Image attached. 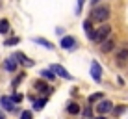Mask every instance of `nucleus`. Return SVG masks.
I'll return each instance as SVG.
<instances>
[{
  "instance_id": "nucleus-13",
  "label": "nucleus",
  "mask_w": 128,
  "mask_h": 119,
  "mask_svg": "<svg viewBox=\"0 0 128 119\" xmlns=\"http://www.w3.org/2000/svg\"><path fill=\"white\" fill-rule=\"evenodd\" d=\"M84 32H86L87 36L93 39V36H95V30H93V24H91V21H86V23H84Z\"/></svg>"
},
{
  "instance_id": "nucleus-5",
  "label": "nucleus",
  "mask_w": 128,
  "mask_h": 119,
  "mask_svg": "<svg viewBox=\"0 0 128 119\" xmlns=\"http://www.w3.org/2000/svg\"><path fill=\"white\" fill-rule=\"evenodd\" d=\"M91 74H93V80H95V82H100V80H102V69H100V65L96 63V61L91 63Z\"/></svg>"
},
{
  "instance_id": "nucleus-24",
  "label": "nucleus",
  "mask_w": 128,
  "mask_h": 119,
  "mask_svg": "<svg viewBox=\"0 0 128 119\" xmlns=\"http://www.w3.org/2000/svg\"><path fill=\"white\" fill-rule=\"evenodd\" d=\"M22 78H24V74H19V76H17V80L13 82V87H17V86H19V82L22 80Z\"/></svg>"
},
{
  "instance_id": "nucleus-27",
  "label": "nucleus",
  "mask_w": 128,
  "mask_h": 119,
  "mask_svg": "<svg viewBox=\"0 0 128 119\" xmlns=\"http://www.w3.org/2000/svg\"><path fill=\"white\" fill-rule=\"evenodd\" d=\"M0 119H4V112H0Z\"/></svg>"
},
{
  "instance_id": "nucleus-20",
  "label": "nucleus",
  "mask_w": 128,
  "mask_h": 119,
  "mask_svg": "<svg viewBox=\"0 0 128 119\" xmlns=\"http://www.w3.org/2000/svg\"><path fill=\"white\" fill-rule=\"evenodd\" d=\"M19 41H20L19 37H13V39H8V41L4 43V45H6V47H11V45H17V43H19Z\"/></svg>"
},
{
  "instance_id": "nucleus-18",
  "label": "nucleus",
  "mask_w": 128,
  "mask_h": 119,
  "mask_svg": "<svg viewBox=\"0 0 128 119\" xmlns=\"http://www.w3.org/2000/svg\"><path fill=\"white\" fill-rule=\"evenodd\" d=\"M69 113H78V112H80V106H78V104L76 102H72V104H69Z\"/></svg>"
},
{
  "instance_id": "nucleus-7",
  "label": "nucleus",
  "mask_w": 128,
  "mask_h": 119,
  "mask_svg": "<svg viewBox=\"0 0 128 119\" xmlns=\"http://www.w3.org/2000/svg\"><path fill=\"white\" fill-rule=\"evenodd\" d=\"M0 102H2V106H4V110H8V112H13V108H15V100H13V97H2L0 99Z\"/></svg>"
},
{
  "instance_id": "nucleus-22",
  "label": "nucleus",
  "mask_w": 128,
  "mask_h": 119,
  "mask_svg": "<svg viewBox=\"0 0 128 119\" xmlns=\"http://www.w3.org/2000/svg\"><path fill=\"white\" fill-rule=\"evenodd\" d=\"M20 119H34V115H32V112H28V110H26V112L20 113Z\"/></svg>"
},
{
  "instance_id": "nucleus-23",
  "label": "nucleus",
  "mask_w": 128,
  "mask_h": 119,
  "mask_svg": "<svg viewBox=\"0 0 128 119\" xmlns=\"http://www.w3.org/2000/svg\"><path fill=\"white\" fill-rule=\"evenodd\" d=\"M84 2H86V0H78V6H76V13H82V8H84Z\"/></svg>"
},
{
  "instance_id": "nucleus-4",
  "label": "nucleus",
  "mask_w": 128,
  "mask_h": 119,
  "mask_svg": "<svg viewBox=\"0 0 128 119\" xmlns=\"http://www.w3.org/2000/svg\"><path fill=\"white\" fill-rule=\"evenodd\" d=\"M52 73L54 74H58V76H61V78H65V80H70V78H72V74H69V71L65 67H61V65H52V69H50Z\"/></svg>"
},
{
  "instance_id": "nucleus-15",
  "label": "nucleus",
  "mask_w": 128,
  "mask_h": 119,
  "mask_svg": "<svg viewBox=\"0 0 128 119\" xmlns=\"http://www.w3.org/2000/svg\"><path fill=\"white\" fill-rule=\"evenodd\" d=\"M35 43H39V45H43V47H46V48H54V45H52L48 39H43V37H35L34 39Z\"/></svg>"
},
{
  "instance_id": "nucleus-19",
  "label": "nucleus",
  "mask_w": 128,
  "mask_h": 119,
  "mask_svg": "<svg viewBox=\"0 0 128 119\" xmlns=\"http://www.w3.org/2000/svg\"><path fill=\"white\" fill-rule=\"evenodd\" d=\"M96 100H102V93H93L89 97V102H96Z\"/></svg>"
},
{
  "instance_id": "nucleus-11",
  "label": "nucleus",
  "mask_w": 128,
  "mask_h": 119,
  "mask_svg": "<svg viewBox=\"0 0 128 119\" xmlns=\"http://www.w3.org/2000/svg\"><path fill=\"white\" fill-rule=\"evenodd\" d=\"M113 47H115L113 39H106V41L100 43V48H102V52H110V50H113Z\"/></svg>"
},
{
  "instance_id": "nucleus-10",
  "label": "nucleus",
  "mask_w": 128,
  "mask_h": 119,
  "mask_svg": "<svg viewBox=\"0 0 128 119\" xmlns=\"http://www.w3.org/2000/svg\"><path fill=\"white\" fill-rule=\"evenodd\" d=\"M35 89H37V91H41V93H50V91H52V87H50V86H46L45 82L37 80V82H35Z\"/></svg>"
},
{
  "instance_id": "nucleus-2",
  "label": "nucleus",
  "mask_w": 128,
  "mask_h": 119,
  "mask_svg": "<svg viewBox=\"0 0 128 119\" xmlns=\"http://www.w3.org/2000/svg\"><path fill=\"white\" fill-rule=\"evenodd\" d=\"M110 34H112V26L102 24L100 28H96V30H95V36H93V39H95L96 43H102V41H106V39L110 37Z\"/></svg>"
},
{
  "instance_id": "nucleus-1",
  "label": "nucleus",
  "mask_w": 128,
  "mask_h": 119,
  "mask_svg": "<svg viewBox=\"0 0 128 119\" xmlns=\"http://www.w3.org/2000/svg\"><path fill=\"white\" fill-rule=\"evenodd\" d=\"M91 19L96 21V23H104V21L110 19V8L108 6H98L91 11Z\"/></svg>"
},
{
  "instance_id": "nucleus-28",
  "label": "nucleus",
  "mask_w": 128,
  "mask_h": 119,
  "mask_svg": "<svg viewBox=\"0 0 128 119\" xmlns=\"http://www.w3.org/2000/svg\"><path fill=\"white\" fill-rule=\"evenodd\" d=\"M91 2H93V4H96V2H100V0H91Z\"/></svg>"
},
{
  "instance_id": "nucleus-16",
  "label": "nucleus",
  "mask_w": 128,
  "mask_h": 119,
  "mask_svg": "<svg viewBox=\"0 0 128 119\" xmlns=\"http://www.w3.org/2000/svg\"><path fill=\"white\" fill-rule=\"evenodd\" d=\"M45 104H46V99H39V100H35V110H43L45 108Z\"/></svg>"
},
{
  "instance_id": "nucleus-26",
  "label": "nucleus",
  "mask_w": 128,
  "mask_h": 119,
  "mask_svg": "<svg viewBox=\"0 0 128 119\" xmlns=\"http://www.w3.org/2000/svg\"><path fill=\"white\" fill-rule=\"evenodd\" d=\"M124 110H126L124 106H121V108H115V113H117V115H119V113H122V112H124Z\"/></svg>"
},
{
  "instance_id": "nucleus-12",
  "label": "nucleus",
  "mask_w": 128,
  "mask_h": 119,
  "mask_svg": "<svg viewBox=\"0 0 128 119\" xmlns=\"http://www.w3.org/2000/svg\"><path fill=\"white\" fill-rule=\"evenodd\" d=\"M4 65H6V69H8L10 73H13V71L17 69V58H8Z\"/></svg>"
},
{
  "instance_id": "nucleus-25",
  "label": "nucleus",
  "mask_w": 128,
  "mask_h": 119,
  "mask_svg": "<svg viewBox=\"0 0 128 119\" xmlns=\"http://www.w3.org/2000/svg\"><path fill=\"white\" fill-rule=\"evenodd\" d=\"M13 100H15V102H20V100H22V95H20V93H15V95H13Z\"/></svg>"
},
{
  "instance_id": "nucleus-6",
  "label": "nucleus",
  "mask_w": 128,
  "mask_h": 119,
  "mask_svg": "<svg viewBox=\"0 0 128 119\" xmlns=\"http://www.w3.org/2000/svg\"><path fill=\"white\" fill-rule=\"evenodd\" d=\"M61 48H65V50H70V48H74L76 47V39L74 37H70V36H65L63 39H61Z\"/></svg>"
},
{
  "instance_id": "nucleus-3",
  "label": "nucleus",
  "mask_w": 128,
  "mask_h": 119,
  "mask_svg": "<svg viewBox=\"0 0 128 119\" xmlns=\"http://www.w3.org/2000/svg\"><path fill=\"white\" fill-rule=\"evenodd\" d=\"M113 110V102L112 100H100L98 104H96V112L100 113V115H104V113H108V112H112Z\"/></svg>"
},
{
  "instance_id": "nucleus-9",
  "label": "nucleus",
  "mask_w": 128,
  "mask_h": 119,
  "mask_svg": "<svg viewBox=\"0 0 128 119\" xmlns=\"http://www.w3.org/2000/svg\"><path fill=\"white\" fill-rule=\"evenodd\" d=\"M126 60H128V47L121 48V50L117 52V61H119V65H122Z\"/></svg>"
},
{
  "instance_id": "nucleus-21",
  "label": "nucleus",
  "mask_w": 128,
  "mask_h": 119,
  "mask_svg": "<svg viewBox=\"0 0 128 119\" xmlns=\"http://www.w3.org/2000/svg\"><path fill=\"white\" fill-rule=\"evenodd\" d=\"M91 115H93V112H91V106H87L86 110H84V117H86V119H91Z\"/></svg>"
},
{
  "instance_id": "nucleus-14",
  "label": "nucleus",
  "mask_w": 128,
  "mask_h": 119,
  "mask_svg": "<svg viewBox=\"0 0 128 119\" xmlns=\"http://www.w3.org/2000/svg\"><path fill=\"white\" fill-rule=\"evenodd\" d=\"M8 32H10V21L0 19V34H8Z\"/></svg>"
},
{
  "instance_id": "nucleus-8",
  "label": "nucleus",
  "mask_w": 128,
  "mask_h": 119,
  "mask_svg": "<svg viewBox=\"0 0 128 119\" xmlns=\"http://www.w3.org/2000/svg\"><path fill=\"white\" fill-rule=\"evenodd\" d=\"M15 58L19 60L20 63L24 65V67H32V65H34V60H30L26 54H22V52H17V54H15Z\"/></svg>"
},
{
  "instance_id": "nucleus-17",
  "label": "nucleus",
  "mask_w": 128,
  "mask_h": 119,
  "mask_svg": "<svg viewBox=\"0 0 128 119\" xmlns=\"http://www.w3.org/2000/svg\"><path fill=\"white\" fill-rule=\"evenodd\" d=\"M41 76L45 78V80H54V76H56V74L52 73V71H43V73H41Z\"/></svg>"
}]
</instances>
